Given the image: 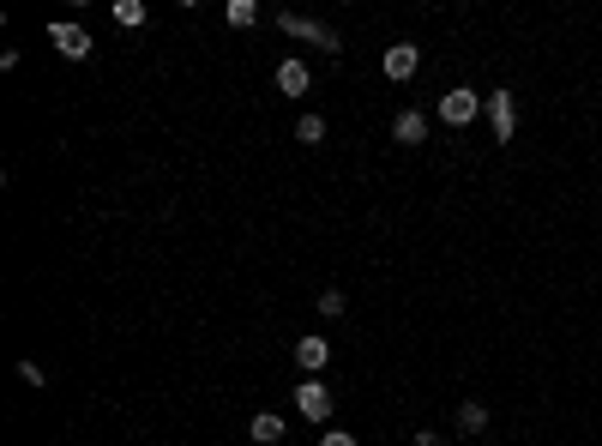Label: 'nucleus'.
I'll list each match as a JSON object with an SVG mask.
<instances>
[{
	"instance_id": "15",
	"label": "nucleus",
	"mask_w": 602,
	"mask_h": 446,
	"mask_svg": "<svg viewBox=\"0 0 602 446\" xmlns=\"http://www.w3.org/2000/svg\"><path fill=\"white\" fill-rule=\"evenodd\" d=\"M320 446H356V434H338V428H325V434H320Z\"/></svg>"
},
{
	"instance_id": "3",
	"label": "nucleus",
	"mask_w": 602,
	"mask_h": 446,
	"mask_svg": "<svg viewBox=\"0 0 602 446\" xmlns=\"http://www.w3.org/2000/svg\"><path fill=\"white\" fill-rule=\"evenodd\" d=\"M49 42H55L66 61H84V55H91V31H79V24H49Z\"/></svg>"
},
{
	"instance_id": "13",
	"label": "nucleus",
	"mask_w": 602,
	"mask_h": 446,
	"mask_svg": "<svg viewBox=\"0 0 602 446\" xmlns=\"http://www.w3.org/2000/svg\"><path fill=\"white\" fill-rule=\"evenodd\" d=\"M296 139L301 145H320L325 139V121H320V115H301V121H296Z\"/></svg>"
},
{
	"instance_id": "5",
	"label": "nucleus",
	"mask_w": 602,
	"mask_h": 446,
	"mask_svg": "<svg viewBox=\"0 0 602 446\" xmlns=\"http://www.w3.org/2000/svg\"><path fill=\"white\" fill-rule=\"evenodd\" d=\"M416 67H421V49H416V42H392V49H385V79H410Z\"/></svg>"
},
{
	"instance_id": "11",
	"label": "nucleus",
	"mask_w": 602,
	"mask_h": 446,
	"mask_svg": "<svg viewBox=\"0 0 602 446\" xmlns=\"http://www.w3.org/2000/svg\"><path fill=\"white\" fill-rule=\"evenodd\" d=\"M229 24H235V31H253V24H260V6H253V0H229Z\"/></svg>"
},
{
	"instance_id": "16",
	"label": "nucleus",
	"mask_w": 602,
	"mask_h": 446,
	"mask_svg": "<svg viewBox=\"0 0 602 446\" xmlns=\"http://www.w3.org/2000/svg\"><path fill=\"white\" fill-rule=\"evenodd\" d=\"M416 446H446V441H440V434H428V428H421V434H416Z\"/></svg>"
},
{
	"instance_id": "14",
	"label": "nucleus",
	"mask_w": 602,
	"mask_h": 446,
	"mask_svg": "<svg viewBox=\"0 0 602 446\" xmlns=\"http://www.w3.org/2000/svg\"><path fill=\"white\" fill-rule=\"evenodd\" d=\"M343 308H350V302H343V290H320V314H325V320H338Z\"/></svg>"
},
{
	"instance_id": "8",
	"label": "nucleus",
	"mask_w": 602,
	"mask_h": 446,
	"mask_svg": "<svg viewBox=\"0 0 602 446\" xmlns=\"http://www.w3.org/2000/svg\"><path fill=\"white\" fill-rule=\"evenodd\" d=\"M278 91L283 97H301V91H307V67L301 61H278Z\"/></svg>"
},
{
	"instance_id": "1",
	"label": "nucleus",
	"mask_w": 602,
	"mask_h": 446,
	"mask_svg": "<svg viewBox=\"0 0 602 446\" xmlns=\"http://www.w3.org/2000/svg\"><path fill=\"white\" fill-rule=\"evenodd\" d=\"M482 103H488V97H476L470 85H452V91L440 97V121H446V127H470V121L482 115Z\"/></svg>"
},
{
	"instance_id": "7",
	"label": "nucleus",
	"mask_w": 602,
	"mask_h": 446,
	"mask_svg": "<svg viewBox=\"0 0 602 446\" xmlns=\"http://www.w3.org/2000/svg\"><path fill=\"white\" fill-rule=\"evenodd\" d=\"M296 362L307 368V374H320V368L332 362V338H301V344H296Z\"/></svg>"
},
{
	"instance_id": "9",
	"label": "nucleus",
	"mask_w": 602,
	"mask_h": 446,
	"mask_svg": "<svg viewBox=\"0 0 602 446\" xmlns=\"http://www.w3.org/2000/svg\"><path fill=\"white\" fill-rule=\"evenodd\" d=\"M482 428H488V405L464 398V405H458V434H482Z\"/></svg>"
},
{
	"instance_id": "6",
	"label": "nucleus",
	"mask_w": 602,
	"mask_h": 446,
	"mask_svg": "<svg viewBox=\"0 0 602 446\" xmlns=\"http://www.w3.org/2000/svg\"><path fill=\"white\" fill-rule=\"evenodd\" d=\"M392 133H398V145H428V115H421V109H403L398 121H392Z\"/></svg>"
},
{
	"instance_id": "12",
	"label": "nucleus",
	"mask_w": 602,
	"mask_h": 446,
	"mask_svg": "<svg viewBox=\"0 0 602 446\" xmlns=\"http://www.w3.org/2000/svg\"><path fill=\"white\" fill-rule=\"evenodd\" d=\"M115 24L139 31V24H145V0H115Z\"/></svg>"
},
{
	"instance_id": "4",
	"label": "nucleus",
	"mask_w": 602,
	"mask_h": 446,
	"mask_svg": "<svg viewBox=\"0 0 602 446\" xmlns=\"http://www.w3.org/2000/svg\"><path fill=\"white\" fill-rule=\"evenodd\" d=\"M488 121H494L500 139H512V127H518V103H512V91H488Z\"/></svg>"
},
{
	"instance_id": "2",
	"label": "nucleus",
	"mask_w": 602,
	"mask_h": 446,
	"mask_svg": "<svg viewBox=\"0 0 602 446\" xmlns=\"http://www.w3.org/2000/svg\"><path fill=\"white\" fill-rule=\"evenodd\" d=\"M296 410L307 416V423L325 428V416H332V392H325V380H301L296 386Z\"/></svg>"
},
{
	"instance_id": "10",
	"label": "nucleus",
	"mask_w": 602,
	"mask_h": 446,
	"mask_svg": "<svg viewBox=\"0 0 602 446\" xmlns=\"http://www.w3.org/2000/svg\"><path fill=\"white\" fill-rule=\"evenodd\" d=\"M260 446H278L283 441V416H253V428H247Z\"/></svg>"
}]
</instances>
